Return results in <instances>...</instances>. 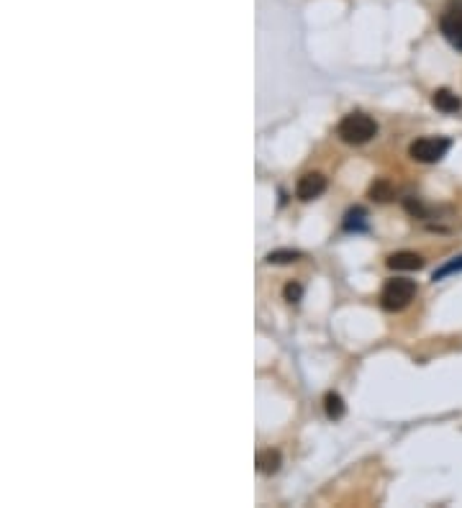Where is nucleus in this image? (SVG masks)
<instances>
[{
    "mask_svg": "<svg viewBox=\"0 0 462 508\" xmlns=\"http://www.w3.org/2000/svg\"><path fill=\"white\" fill-rule=\"evenodd\" d=\"M454 270H462V257H460V260H454V262L445 264L442 270L434 272V280H442V278H445V275H449V272H454Z\"/></svg>",
    "mask_w": 462,
    "mask_h": 508,
    "instance_id": "14",
    "label": "nucleus"
},
{
    "mask_svg": "<svg viewBox=\"0 0 462 508\" xmlns=\"http://www.w3.org/2000/svg\"><path fill=\"white\" fill-rule=\"evenodd\" d=\"M327 190V177L321 172H306V175L295 183V195L298 200H313Z\"/></svg>",
    "mask_w": 462,
    "mask_h": 508,
    "instance_id": "5",
    "label": "nucleus"
},
{
    "mask_svg": "<svg viewBox=\"0 0 462 508\" xmlns=\"http://www.w3.org/2000/svg\"><path fill=\"white\" fill-rule=\"evenodd\" d=\"M283 295H285L288 303H298L301 301V295H303V287L298 285V283H288L285 290H283Z\"/></svg>",
    "mask_w": 462,
    "mask_h": 508,
    "instance_id": "13",
    "label": "nucleus"
},
{
    "mask_svg": "<svg viewBox=\"0 0 462 508\" xmlns=\"http://www.w3.org/2000/svg\"><path fill=\"white\" fill-rule=\"evenodd\" d=\"M362 218H365V211H362V208H355V211H350V214H347V221H344V229L347 231H362L365 229V221H362Z\"/></svg>",
    "mask_w": 462,
    "mask_h": 508,
    "instance_id": "12",
    "label": "nucleus"
},
{
    "mask_svg": "<svg viewBox=\"0 0 462 508\" xmlns=\"http://www.w3.org/2000/svg\"><path fill=\"white\" fill-rule=\"evenodd\" d=\"M324 408H327V416L331 421L334 419H342L344 416V401L339 393H334V390H329L327 396H324Z\"/></svg>",
    "mask_w": 462,
    "mask_h": 508,
    "instance_id": "11",
    "label": "nucleus"
},
{
    "mask_svg": "<svg viewBox=\"0 0 462 508\" xmlns=\"http://www.w3.org/2000/svg\"><path fill=\"white\" fill-rule=\"evenodd\" d=\"M416 283L408 278H393L382 285L380 293V306L385 311H403L408 303L416 298Z\"/></svg>",
    "mask_w": 462,
    "mask_h": 508,
    "instance_id": "2",
    "label": "nucleus"
},
{
    "mask_svg": "<svg viewBox=\"0 0 462 508\" xmlns=\"http://www.w3.org/2000/svg\"><path fill=\"white\" fill-rule=\"evenodd\" d=\"M303 252H298V249H272L267 257H264V262L267 264H290L295 262V260H301Z\"/></svg>",
    "mask_w": 462,
    "mask_h": 508,
    "instance_id": "9",
    "label": "nucleus"
},
{
    "mask_svg": "<svg viewBox=\"0 0 462 508\" xmlns=\"http://www.w3.org/2000/svg\"><path fill=\"white\" fill-rule=\"evenodd\" d=\"M431 103H434V108L442 113H457L462 108V100L457 93H452L449 88H439L434 96H431Z\"/></svg>",
    "mask_w": 462,
    "mask_h": 508,
    "instance_id": "7",
    "label": "nucleus"
},
{
    "mask_svg": "<svg viewBox=\"0 0 462 508\" xmlns=\"http://www.w3.org/2000/svg\"><path fill=\"white\" fill-rule=\"evenodd\" d=\"M280 465H283V457H280L278 449H264V452L257 454V470H260L262 475H272V472H278Z\"/></svg>",
    "mask_w": 462,
    "mask_h": 508,
    "instance_id": "8",
    "label": "nucleus"
},
{
    "mask_svg": "<svg viewBox=\"0 0 462 508\" xmlns=\"http://www.w3.org/2000/svg\"><path fill=\"white\" fill-rule=\"evenodd\" d=\"M388 267L391 270H403V272H414V270H422L424 267V257L416 252H396L388 257Z\"/></svg>",
    "mask_w": 462,
    "mask_h": 508,
    "instance_id": "6",
    "label": "nucleus"
},
{
    "mask_svg": "<svg viewBox=\"0 0 462 508\" xmlns=\"http://www.w3.org/2000/svg\"><path fill=\"white\" fill-rule=\"evenodd\" d=\"M449 147H452V142L445 136H424L408 147V157L414 162H422V165H434L449 151Z\"/></svg>",
    "mask_w": 462,
    "mask_h": 508,
    "instance_id": "3",
    "label": "nucleus"
},
{
    "mask_svg": "<svg viewBox=\"0 0 462 508\" xmlns=\"http://www.w3.org/2000/svg\"><path fill=\"white\" fill-rule=\"evenodd\" d=\"M370 198L378 200V203H388V200L396 198V190H393V185L388 180H375L370 185Z\"/></svg>",
    "mask_w": 462,
    "mask_h": 508,
    "instance_id": "10",
    "label": "nucleus"
},
{
    "mask_svg": "<svg viewBox=\"0 0 462 508\" xmlns=\"http://www.w3.org/2000/svg\"><path fill=\"white\" fill-rule=\"evenodd\" d=\"M336 134H339V139H342V142L359 147V144H367L375 134H378V124H375V119H370L367 113L357 111V113L344 116V119L339 121Z\"/></svg>",
    "mask_w": 462,
    "mask_h": 508,
    "instance_id": "1",
    "label": "nucleus"
},
{
    "mask_svg": "<svg viewBox=\"0 0 462 508\" xmlns=\"http://www.w3.org/2000/svg\"><path fill=\"white\" fill-rule=\"evenodd\" d=\"M439 31L454 49L462 52V0H449L439 16Z\"/></svg>",
    "mask_w": 462,
    "mask_h": 508,
    "instance_id": "4",
    "label": "nucleus"
}]
</instances>
